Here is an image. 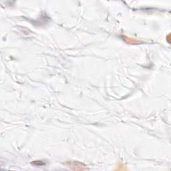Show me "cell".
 <instances>
[{
    "label": "cell",
    "mask_w": 171,
    "mask_h": 171,
    "mask_svg": "<svg viewBox=\"0 0 171 171\" xmlns=\"http://www.w3.org/2000/svg\"><path fill=\"white\" fill-rule=\"evenodd\" d=\"M69 168L73 170H86L88 169L86 166L84 165H82V163L78 162H68V166Z\"/></svg>",
    "instance_id": "obj_1"
}]
</instances>
